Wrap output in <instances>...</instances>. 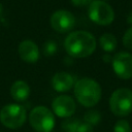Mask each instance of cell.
Masks as SVG:
<instances>
[{"mask_svg": "<svg viewBox=\"0 0 132 132\" xmlns=\"http://www.w3.org/2000/svg\"><path fill=\"white\" fill-rule=\"evenodd\" d=\"M109 109L117 117H126L132 111V91L127 88L116 90L109 98Z\"/></svg>", "mask_w": 132, "mask_h": 132, "instance_id": "cell-5", "label": "cell"}, {"mask_svg": "<svg viewBox=\"0 0 132 132\" xmlns=\"http://www.w3.org/2000/svg\"><path fill=\"white\" fill-rule=\"evenodd\" d=\"M97 46L95 36L84 30L73 31L65 38L64 47L72 58H87L91 56Z\"/></svg>", "mask_w": 132, "mask_h": 132, "instance_id": "cell-1", "label": "cell"}, {"mask_svg": "<svg viewBox=\"0 0 132 132\" xmlns=\"http://www.w3.org/2000/svg\"><path fill=\"white\" fill-rule=\"evenodd\" d=\"M102 1H107V0H102Z\"/></svg>", "mask_w": 132, "mask_h": 132, "instance_id": "cell-23", "label": "cell"}, {"mask_svg": "<svg viewBox=\"0 0 132 132\" xmlns=\"http://www.w3.org/2000/svg\"><path fill=\"white\" fill-rule=\"evenodd\" d=\"M52 87L57 92H67L74 86V78L73 76L65 71L57 72L51 80Z\"/></svg>", "mask_w": 132, "mask_h": 132, "instance_id": "cell-11", "label": "cell"}, {"mask_svg": "<svg viewBox=\"0 0 132 132\" xmlns=\"http://www.w3.org/2000/svg\"><path fill=\"white\" fill-rule=\"evenodd\" d=\"M99 45L104 52L111 53L116 50V47L118 45V41H117V38L113 34L104 33L99 38Z\"/></svg>", "mask_w": 132, "mask_h": 132, "instance_id": "cell-13", "label": "cell"}, {"mask_svg": "<svg viewBox=\"0 0 132 132\" xmlns=\"http://www.w3.org/2000/svg\"><path fill=\"white\" fill-rule=\"evenodd\" d=\"M123 44L126 48L132 51V27H130L123 36Z\"/></svg>", "mask_w": 132, "mask_h": 132, "instance_id": "cell-18", "label": "cell"}, {"mask_svg": "<svg viewBox=\"0 0 132 132\" xmlns=\"http://www.w3.org/2000/svg\"><path fill=\"white\" fill-rule=\"evenodd\" d=\"M100 121H101V114L98 110L91 109L84 114V122L90 124L91 126L97 125L98 123H100Z\"/></svg>", "mask_w": 132, "mask_h": 132, "instance_id": "cell-15", "label": "cell"}, {"mask_svg": "<svg viewBox=\"0 0 132 132\" xmlns=\"http://www.w3.org/2000/svg\"><path fill=\"white\" fill-rule=\"evenodd\" d=\"M19 55L21 57V59L29 64H34L38 61L39 57H40V51L38 45L32 41V40H23L20 44H19V48H18Z\"/></svg>", "mask_w": 132, "mask_h": 132, "instance_id": "cell-10", "label": "cell"}, {"mask_svg": "<svg viewBox=\"0 0 132 132\" xmlns=\"http://www.w3.org/2000/svg\"><path fill=\"white\" fill-rule=\"evenodd\" d=\"M31 90L25 80H16L10 87V95L13 100L18 102L26 101L30 96Z\"/></svg>", "mask_w": 132, "mask_h": 132, "instance_id": "cell-12", "label": "cell"}, {"mask_svg": "<svg viewBox=\"0 0 132 132\" xmlns=\"http://www.w3.org/2000/svg\"><path fill=\"white\" fill-rule=\"evenodd\" d=\"M127 23H128L129 25H131V27H132V11L129 12V14H128V16H127Z\"/></svg>", "mask_w": 132, "mask_h": 132, "instance_id": "cell-21", "label": "cell"}, {"mask_svg": "<svg viewBox=\"0 0 132 132\" xmlns=\"http://www.w3.org/2000/svg\"><path fill=\"white\" fill-rule=\"evenodd\" d=\"M76 105L72 97L68 95H60L53 100V112L60 118H71L75 111Z\"/></svg>", "mask_w": 132, "mask_h": 132, "instance_id": "cell-9", "label": "cell"}, {"mask_svg": "<svg viewBox=\"0 0 132 132\" xmlns=\"http://www.w3.org/2000/svg\"><path fill=\"white\" fill-rule=\"evenodd\" d=\"M75 132H94V130H93V126L84 122V123L79 124V126L77 127Z\"/></svg>", "mask_w": 132, "mask_h": 132, "instance_id": "cell-19", "label": "cell"}, {"mask_svg": "<svg viewBox=\"0 0 132 132\" xmlns=\"http://www.w3.org/2000/svg\"><path fill=\"white\" fill-rule=\"evenodd\" d=\"M29 122L37 132H51L55 127V116L50 108L39 105L30 111Z\"/></svg>", "mask_w": 132, "mask_h": 132, "instance_id": "cell-4", "label": "cell"}, {"mask_svg": "<svg viewBox=\"0 0 132 132\" xmlns=\"http://www.w3.org/2000/svg\"><path fill=\"white\" fill-rule=\"evenodd\" d=\"M101 93L100 85L93 78L82 77L74 84V96L85 107L95 106L101 99Z\"/></svg>", "mask_w": 132, "mask_h": 132, "instance_id": "cell-2", "label": "cell"}, {"mask_svg": "<svg viewBox=\"0 0 132 132\" xmlns=\"http://www.w3.org/2000/svg\"><path fill=\"white\" fill-rule=\"evenodd\" d=\"M71 4L75 7H85L89 6L93 0H70Z\"/></svg>", "mask_w": 132, "mask_h": 132, "instance_id": "cell-20", "label": "cell"}, {"mask_svg": "<svg viewBox=\"0 0 132 132\" xmlns=\"http://www.w3.org/2000/svg\"><path fill=\"white\" fill-rule=\"evenodd\" d=\"M2 11H3V7H2V4L0 3V15L2 14Z\"/></svg>", "mask_w": 132, "mask_h": 132, "instance_id": "cell-22", "label": "cell"}, {"mask_svg": "<svg viewBox=\"0 0 132 132\" xmlns=\"http://www.w3.org/2000/svg\"><path fill=\"white\" fill-rule=\"evenodd\" d=\"M88 15L90 20L100 26L110 25L114 20L112 7L102 0H93L88 6Z\"/></svg>", "mask_w": 132, "mask_h": 132, "instance_id": "cell-6", "label": "cell"}, {"mask_svg": "<svg viewBox=\"0 0 132 132\" xmlns=\"http://www.w3.org/2000/svg\"><path fill=\"white\" fill-rule=\"evenodd\" d=\"M80 123L77 118H66L62 122V130L65 132H75Z\"/></svg>", "mask_w": 132, "mask_h": 132, "instance_id": "cell-14", "label": "cell"}, {"mask_svg": "<svg viewBox=\"0 0 132 132\" xmlns=\"http://www.w3.org/2000/svg\"><path fill=\"white\" fill-rule=\"evenodd\" d=\"M111 66L114 73L122 79L132 78V55L128 52H120L112 57Z\"/></svg>", "mask_w": 132, "mask_h": 132, "instance_id": "cell-8", "label": "cell"}, {"mask_svg": "<svg viewBox=\"0 0 132 132\" xmlns=\"http://www.w3.org/2000/svg\"><path fill=\"white\" fill-rule=\"evenodd\" d=\"M113 132H131V126L126 120H119L113 126Z\"/></svg>", "mask_w": 132, "mask_h": 132, "instance_id": "cell-17", "label": "cell"}, {"mask_svg": "<svg viewBox=\"0 0 132 132\" xmlns=\"http://www.w3.org/2000/svg\"><path fill=\"white\" fill-rule=\"evenodd\" d=\"M50 24L56 32L67 33L73 29L75 25V18L69 10L59 9L51 15Z\"/></svg>", "mask_w": 132, "mask_h": 132, "instance_id": "cell-7", "label": "cell"}, {"mask_svg": "<svg viewBox=\"0 0 132 132\" xmlns=\"http://www.w3.org/2000/svg\"><path fill=\"white\" fill-rule=\"evenodd\" d=\"M57 51H58V46H57V43L54 40H48L43 44L42 52H43V55L46 56V57L54 56L57 53Z\"/></svg>", "mask_w": 132, "mask_h": 132, "instance_id": "cell-16", "label": "cell"}, {"mask_svg": "<svg viewBox=\"0 0 132 132\" xmlns=\"http://www.w3.org/2000/svg\"><path fill=\"white\" fill-rule=\"evenodd\" d=\"M26 119V108L21 104H7L0 110V122L3 126L9 129H18L22 127L25 124Z\"/></svg>", "mask_w": 132, "mask_h": 132, "instance_id": "cell-3", "label": "cell"}]
</instances>
